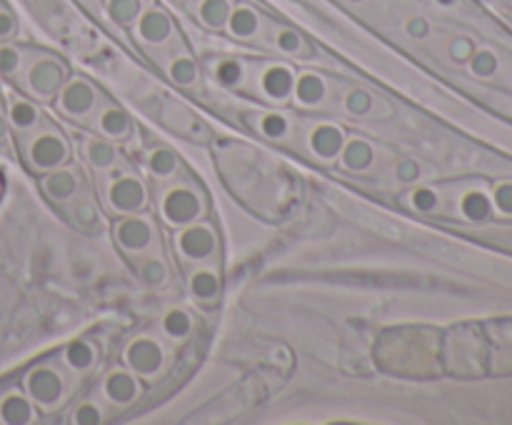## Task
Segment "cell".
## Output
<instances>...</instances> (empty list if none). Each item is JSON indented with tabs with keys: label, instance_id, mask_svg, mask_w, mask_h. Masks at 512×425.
Wrapping results in <instances>:
<instances>
[{
	"label": "cell",
	"instance_id": "cell-32",
	"mask_svg": "<svg viewBox=\"0 0 512 425\" xmlns=\"http://www.w3.org/2000/svg\"><path fill=\"white\" fill-rule=\"evenodd\" d=\"M460 213L468 220L480 223V220H485L493 213V200H490V195L483 193V190H468V193L463 195V200H460Z\"/></svg>",
	"mask_w": 512,
	"mask_h": 425
},
{
	"label": "cell",
	"instance_id": "cell-34",
	"mask_svg": "<svg viewBox=\"0 0 512 425\" xmlns=\"http://www.w3.org/2000/svg\"><path fill=\"white\" fill-rule=\"evenodd\" d=\"M108 5V15L115 20L118 25H133L138 20L140 10H143V3L140 0H105Z\"/></svg>",
	"mask_w": 512,
	"mask_h": 425
},
{
	"label": "cell",
	"instance_id": "cell-2",
	"mask_svg": "<svg viewBox=\"0 0 512 425\" xmlns=\"http://www.w3.org/2000/svg\"><path fill=\"white\" fill-rule=\"evenodd\" d=\"M68 80V65L63 58L45 50H30L25 60L23 73L18 75L15 83L35 100H53L63 83Z\"/></svg>",
	"mask_w": 512,
	"mask_h": 425
},
{
	"label": "cell",
	"instance_id": "cell-38",
	"mask_svg": "<svg viewBox=\"0 0 512 425\" xmlns=\"http://www.w3.org/2000/svg\"><path fill=\"white\" fill-rule=\"evenodd\" d=\"M103 418L105 410L98 400H83V403L73 410V415H70V420H73L75 425H100Z\"/></svg>",
	"mask_w": 512,
	"mask_h": 425
},
{
	"label": "cell",
	"instance_id": "cell-43",
	"mask_svg": "<svg viewBox=\"0 0 512 425\" xmlns=\"http://www.w3.org/2000/svg\"><path fill=\"white\" fill-rule=\"evenodd\" d=\"M473 53H475L473 40L465 38V35H460V38H455L453 43H450V58H453L455 63H468Z\"/></svg>",
	"mask_w": 512,
	"mask_h": 425
},
{
	"label": "cell",
	"instance_id": "cell-44",
	"mask_svg": "<svg viewBox=\"0 0 512 425\" xmlns=\"http://www.w3.org/2000/svg\"><path fill=\"white\" fill-rule=\"evenodd\" d=\"M493 203L503 213H512V183H500L493 193Z\"/></svg>",
	"mask_w": 512,
	"mask_h": 425
},
{
	"label": "cell",
	"instance_id": "cell-47",
	"mask_svg": "<svg viewBox=\"0 0 512 425\" xmlns=\"http://www.w3.org/2000/svg\"><path fill=\"white\" fill-rule=\"evenodd\" d=\"M348 3H353V5H363V3H368V0H348Z\"/></svg>",
	"mask_w": 512,
	"mask_h": 425
},
{
	"label": "cell",
	"instance_id": "cell-15",
	"mask_svg": "<svg viewBox=\"0 0 512 425\" xmlns=\"http://www.w3.org/2000/svg\"><path fill=\"white\" fill-rule=\"evenodd\" d=\"M5 118H8L10 130H15L18 135L30 133V130L43 125V113H40L38 105L20 93H8V98H5Z\"/></svg>",
	"mask_w": 512,
	"mask_h": 425
},
{
	"label": "cell",
	"instance_id": "cell-24",
	"mask_svg": "<svg viewBox=\"0 0 512 425\" xmlns=\"http://www.w3.org/2000/svg\"><path fill=\"white\" fill-rule=\"evenodd\" d=\"M270 40H273L275 50H280L283 55H290V58H308V55L313 53L308 40H305L295 28H288V25H273Z\"/></svg>",
	"mask_w": 512,
	"mask_h": 425
},
{
	"label": "cell",
	"instance_id": "cell-36",
	"mask_svg": "<svg viewBox=\"0 0 512 425\" xmlns=\"http://www.w3.org/2000/svg\"><path fill=\"white\" fill-rule=\"evenodd\" d=\"M408 203L418 213H435L440 208V193L435 188H430V185H418V188L410 190Z\"/></svg>",
	"mask_w": 512,
	"mask_h": 425
},
{
	"label": "cell",
	"instance_id": "cell-29",
	"mask_svg": "<svg viewBox=\"0 0 512 425\" xmlns=\"http://www.w3.org/2000/svg\"><path fill=\"white\" fill-rule=\"evenodd\" d=\"M148 170L153 178L158 180H170L175 178V173L180 170V160L178 155L173 153L170 148H165V145H155V148L148 150Z\"/></svg>",
	"mask_w": 512,
	"mask_h": 425
},
{
	"label": "cell",
	"instance_id": "cell-1",
	"mask_svg": "<svg viewBox=\"0 0 512 425\" xmlns=\"http://www.w3.org/2000/svg\"><path fill=\"white\" fill-rule=\"evenodd\" d=\"M20 155H23V163L33 173L43 175L48 170H55L68 163L70 143L63 135V130L40 125V128L30 130V133H20Z\"/></svg>",
	"mask_w": 512,
	"mask_h": 425
},
{
	"label": "cell",
	"instance_id": "cell-14",
	"mask_svg": "<svg viewBox=\"0 0 512 425\" xmlns=\"http://www.w3.org/2000/svg\"><path fill=\"white\" fill-rule=\"evenodd\" d=\"M93 128L108 140H125L133 133V118L120 105L100 103L93 113Z\"/></svg>",
	"mask_w": 512,
	"mask_h": 425
},
{
	"label": "cell",
	"instance_id": "cell-39",
	"mask_svg": "<svg viewBox=\"0 0 512 425\" xmlns=\"http://www.w3.org/2000/svg\"><path fill=\"white\" fill-rule=\"evenodd\" d=\"M468 63L470 73L478 75V78H490V75L498 73V58L490 50H475Z\"/></svg>",
	"mask_w": 512,
	"mask_h": 425
},
{
	"label": "cell",
	"instance_id": "cell-6",
	"mask_svg": "<svg viewBox=\"0 0 512 425\" xmlns=\"http://www.w3.org/2000/svg\"><path fill=\"white\" fill-rule=\"evenodd\" d=\"M113 238L120 250L130 255L150 253L155 245V223L148 213H130L120 215L118 223L113 225Z\"/></svg>",
	"mask_w": 512,
	"mask_h": 425
},
{
	"label": "cell",
	"instance_id": "cell-33",
	"mask_svg": "<svg viewBox=\"0 0 512 425\" xmlns=\"http://www.w3.org/2000/svg\"><path fill=\"white\" fill-rule=\"evenodd\" d=\"M138 273H140V280H143L148 288H163V285L170 280V268L160 255H148V258L140 263Z\"/></svg>",
	"mask_w": 512,
	"mask_h": 425
},
{
	"label": "cell",
	"instance_id": "cell-25",
	"mask_svg": "<svg viewBox=\"0 0 512 425\" xmlns=\"http://www.w3.org/2000/svg\"><path fill=\"white\" fill-rule=\"evenodd\" d=\"M63 360L73 373H90L95 368V363H98V348L90 340L78 338L73 343H68Z\"/></svg>",
	"mask_w": 512,
	"mask_h": 425
},
{
	"label": "cell",
	"instance_id": "cell-41",
	"mask_svg": "<svg viewBox=\"0 0 512 425\" xmlns=\"http://www.w3.org/2000/svg\"><path fill=\"white\" fill-rule=\"evenodd\" d=\"M20 23L15 18V13L10 10V5L5 0H0V40H13L18 35Z\"/></svg>",
	"mask_w": 512,
	"mask_h": 425
},
{
	"label": "cell",
	"instance_id": "cell-46",
	"mask_svg": "<svg viewBox=\"0 0 512 425\" xmlns=\"http://www.w3.org/2000/svg\"><path fill=\"white\" fill-rule=\"evenodd\" d=\"M435 5H440V8H453V5H458V0H435Z\"/></svg>",
	"mask_w": 512,
	"mask_h": 425
},
{
	"label": "cell",
	"instance_id": "cell-12",
	"mask_svg": "<svg viewBox=\"0 0 512 425\" xmlns=\"http://www.w3.org/2000/svg\"><path fill=\"white\" fill-rule=\"evenodd\" d=\"M133 28L135 35H138L145 45H165L175 33L173 18H170L163 8H158V5H148V8L140 10Z\"/></svg>",
	"mask_w": 512,
	"mask_h": 425
},
{
	"label": "cell",
	"instance_id": "cell-35",
	"mask_svg": "<svg viewBox=\"0 0 512 425\" xmlns=\"http://www.w3.org/2000/svg\"><path fill=\"white\" fill-rule=\"evenodd\" d=\"M343 108L355 118H365V115L373 113L375 100L365 88H350L343 98Z\"/></svg>",
	"mask_w": 512,
	"mask_h": 425
},
{
	"label": "cell",
	"instance_id": "cell-5",
	"mask_svg": "<svg viewBox=\"0 0 512 425\" xmlns=\"http://www.w3.org/2000/svg\"><path fill=\"white\" fill-rule=\"evenodd\" d=\"M55 108L70 120H88L93 118V113L98 110L100 90L90 83L83 75H68V80L63 83V88L55 95Z\"/></svg>",
	"mask_w": 512,
	"mask_h": 425
},
{
	"label": "cell",
	"instance_id": "cell-9",
	"mask_svg": "<svg viewBox=\"0 0 512 425\" xmlns=\"http://www.w3.org/2000/svg\"><path fill=\"white\" fill-rule=\"evenodd\" d=\"M23 388L28 398L40 408H55L65 395V378L53 365H38L30 373H25Z\"/></svg>",
	"mask_w": 512,
	"mask_h": 425
},
{
	"label": "cell",
	"instance_id": "cell-40",
	"mask_svg": "<svg viewBox=\"0 0 512 425\" xmlns=\"http://www.w3.org/2000/svg\"><path fill=\"white\" fill-rule=\"evenodd\" d=\"M393 175L398 183L413 185L423 178V168H420V163L415 158H398L393 165Z\"/></svg>",
	"mask_w": 512,
	"mask_h": 425
},
{
	"label": "cell",
	"instance_id": "cell-11",
	"mask_svg": "<svg viewBox=\"0 0 512 425\" xmlns=\"http://www.w3.org/2000/svg\"><path fill=\"white\" fill-rule=\"evenodd\" d=\"M40 190H43L45 198L55 205H65L73 198L80 195V170L70 168L68 163L60 165V168L48 170L40 178Z\"/></svg>",
	"mask_w": 512,
	"mask_h": 425
},
{
	"label": "cell",
	"instance_id": "cell-28",
	"mask_svg": "<svg viewBox=\"0 0 512 425\" xmlns=\"http://www.w3.org/2000/svg\"><path fill=\"white\" fill-rule=\"evenodd\" d=\"M30 50L23 45H15L10 40H0V78L3 80H18L23 73L25 60H28Z\"/></svg>",
	"mask_w": 512,
	"mask_h": 425
},
{
	"label": "cell",
	"instance_id": "cell-21",
	"mask_svg": "<svg viewBox=\"0 0 512 425\" xmlns=\"http://www.w3.org/2000/svg\"><path fill=\"white\" fill-rule=\"evenodd\" d=\"M188 293L193 295V300H198V303H215V300L220 298L218 270L210 268V265L193 268V273L188 275Z\"/></svg>",
	"mask_w": 512,
	"mask_h": 425
},
{
	"label": "cell",
	"instance_id": "cell-20",
	"mask_svg": "<svg viewBox=\"0 0 512 425\" xmlns=\"http://www.w3.org/2000/svg\"><path fill=\"white\" fill-rule=\"evenodd\" d=\"M338 160L345 170H350V173H368L375 165L373 143L365 138H358V135H355V138H345V145L343 150H340Z\"/></svg>",
	"mask_w": 512,
	"mask_h": 425
},
{
	"label": "cell",
	"instance_id": "cell-13",
	"mask_svg": "<svg viewBox=\"0 0 512 425\" xmlns=\"http://www.w3.org/2000/svg\"><path fill=\"white\" fill-rule=\"evenodd\" d=\"M260 93L275 103H285L293 98L295 88V70L285 63H268L258 75Z\"/></svg>",
	"mask_w": 512,
	"mask_h": 425
},
{
	"label": "cell",
	"instance_id": "cell-17",
	"mask_svg": "<svg viewBox=\"0 0 512 425\" xmlns=\"http://www.w3.org/2000/svg\"><path fill=\"white\" fill-rule=\"evenodd\" d=\"M325 98H328V80L323 75L313 73V70H305V73L295 75L293 100L298 108H320L325 103Z\"/></svg>",
	"mask_w": 512,
	"mask_h": 425
},
{
	"label": "cell",
	"instance_id": "cell-4",
	"mask_svg": "<svg viewBox=\"0 0 512 425\" xmlns=\"http://www.w3.org/2000/svg\"><path fill=\"white\" fill-rule=\"evenodd\" d=\"M160 218L170 225V228H183V225L195 223L205 215V200L195 188L185 183L168 185L158 198Z\"/></svg>",
	"mask_w": 512,
	"mask_h": 425
},
{
	"label": "cell",
	"instance_id": "cell-27",
	"mask_svg": "<svg viewBox=\"0 0 512 425\" xmlns=\"http://www.w3.org/2000/svg\"><path fill=\"white\" fill-rule=\"evenodd\" d=\"M213 78L223 88L238 90L243 88L245 78H248V65L243 58H220L213 63Z\"/></svg>",
	"mask_w": 512,
	"mask_h": 425
},
{
	"label": "cell",
	"instance_id": "cell-30",
	"mask_svg": "<svg viewBox=\"0 0 512 425\" xmlns=\"http://www.w3.org/2000/svg\"><path fill=\"white\" fill-rule=\"evenodd\" d=\"M165 73H168V78L173 80L178 88H193L200 78L198 63H195L190 55H175L168 63V70H165Z\"/></svg>",
	"mask_w": 512,
	"mask_h": 425
},
{
	"label": "cell",
	"instance_id": "cell-31",
	"mask_svg": "<svg viewBox=\"0 0 512 425\" xmlns=\"http://www.w3.org/2000/svg\"><path fill=\"white\" fill-rule=\"evenodd\" d=\"M258 130L268 140H288L290 133H293V120L285 113H278V110H270V113H263L258 118Z\"/></svg>",
	"mask_w": 512,
	"mask_h": 425
},
{
	"label": "cell",
	"instance_id": "cell-10",
	"mask_svg": "<svg viewBox=\"0 0 512 425\" xmlns=\"http://www.w3.org/2000/svg\"><path fill=\"white\" fill-rule=\"evenodd\" d=\"M100 395L113 408H130L143 395V383L130 368H113L100 380Z\"/></svg>",
	"mask_w": 512,
	"mask_h": 425
},
{
	"label": "cell",
	"instance_id": "cell-22",
	"mask_svg": "<svg viewBox=\"0 0 512 425\" xmlns=\"http://www.w3.org/2000/svg\"><path fill=\"white\" fill-rule=\"evenodd\" d=\"M195 320L190 315V310L185 308H170L165 310L163 318H160V333L163 338H168L170 343H183L193 335Z\"/></svg>",
	"mask_w": 512,
	"mask_h": 425
},
{
	"label": "cell",
	"instance_id": "cell-16",
	"mask_svg": "<svg viewBox=\"0 0 512 425\" xmlns=\"http://www.w3.org/2000/svg\"><path fill=\"white\" fill-rule=\"evenodd\" d=\"M345 130L338 128L333 123H320L315 125L313 130L308 133V145H310V153L320 160H335L340 155L345 145Z\"/></svg>",
	"mask_w": 512,
	"mask_h": 425
},
{
	"label": "cell",
	"instance_id": "cell-18",
	"mask_svg": "<svg viewBox=\"0 0 512 425\" xmlns=\"http://www.w3.org/2000/svg\"><path fill=\"white\" fill-rule=\"evenodd\" d=\"M260 25H263V18H260L253 5L235 3L228 15V23H225V30L235 40H255L260 35Z\"/></svg>",
	"mask_w": 512,
	"mask_h": 425
},
{
	"label": "cell",
	"instance_id": "cell-3",
	"mask_svg": "<svg viewBox=\"0 0 512 425\" xmlns=\"http://www.w3.org/2000/svg\"><path fill=\"white\" fill-rule=\"evenodd\" d=\"M110 180L105 185V205L115 215L143 213L148 208V188L135 173L125 168H110Z\"/></svg>",
	"mask_w": 512,
	"mask_h": 425
},
{
	"label": "cell",
	"instance_id": "cell-37",
	"mask_svg": "<svg viewBox=\"0 0 512 425\" xmlns=\"http://www.w3.org/2000/svg\"><path fill=\"white\" fill-rule=\"evenodd\" d=\"M70 220H73L78 228H93L98 225V208L93 205V200L88 198H73L70 200Z\"/></svg>",
	"mask_w": 512,
	"mask_h": 425
},
{
	"label": "cell",
	"instance_id": "cell-7",
	"mask_svg": "<svg viewBox=\"0 0 512 425\" xmlns=\"http://www.w3.org/2000/svg\"><path fill=\"white\" fill-rule=\"evenodd\" d=\"M125 368L133 370L138 378H155L158 373H163L165 360H168V353H165L163 343L153 335H138V338L130 340L123 350Z\"/></svg>",
	"mask_w": 512,
	"mask_h": 425
},
{
	"label": "cell",
	"instance_id": "cell-19",
	"mask_svg": "<svg viewBox=\"0 0 512 425\" xmlns=\"http://www.w3.org/2000/svg\"><path fill=\"white\" fill-rule=\"evenodd\" d=\"M38 418L35 403L28 398V393L10 390L0 398V423L8 425H28Z\"/></svg>",
	"mask_w": 512,
	"mask_h": 425
},
{
	"label": "cell",
	"instance_id": "cell-8",
	"mask_svg": "<svg viewBox=\"0 0 512 425\" xmlns=\"http://www.w3.org/2000/svg\"><path fill=\"white\" fill-rule=\"evenodd\" d=\"M175 248L190 263H208L218 253V233L210 223L195 220L175 233Z\"/></svg>",
	"mask_w": 512,
	"mask_h": 425
},
{
	"label": "cell",
	"instance_id": "cell-26",
	"mask_svg": "<svg viewBox=\"0 0 512 425\" xmlns=\"http://www.w3.org/2000/svg\"><path fill=\"white\" fill-rule=\"evenodd\" d=\"M233 0H198L195 5V18L208 30H225L228 15L233 10Z\"/></svg>",
	"mask_w": 512,
	"mask_h": 425
},
{
	"label": "cell",
	"instance_id": "cell-23",
	"mask_svg": "<svg viewBox=\"0 0 512 425\" xmlns=\"http://www.w3.org/2000/svg\"><path fill=\"white\" fill-rule=\"evenodd\" d=\"M83 155L93 170H110L113 165H118L120 160V153L113 145V140L103 138V135H100V138H95V135L93 138H85Z\"/></svg>",
	"mask_w": 512,
	"mask_h": 425
},
{
	"label": "cell",
	"instance_id": "cell-45",
	"mask_svg": "<svg viewBox=\"0 0 512 425\" xmlns=\"http://www.w3.org/2000/svg\"><path fill=\"white\" fill-rule=\"evenodd\" d=\"M10 135V125H8V118H5V110H0V143H5Z\"/></svg>",
	"mask_w": 512,
	"mask_h": 425
},
{
	"label": "cell",
	"instance_id": "cell-42",
	"mask_svg": "<svg viewBox=\"0 0 512 425\" xmlns=\"http://www.w3.org/2000/svg\"><path fill=\"white\" fill-rule=\"evenodd\" d=\"M405 33L410 35V38H415V40H425L430 35V20L425 18V15H410L408 20H405Z\"/></svg>",
	"mask_w": 512,
	"mask_h": 425
}]
</instances>
